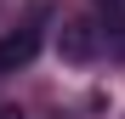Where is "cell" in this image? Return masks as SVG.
Listing matches in <instances>:
<instances>
[{"label":"cell","mask_w":125,"mask_h":119,"mask_svg":"<svg viewBox=\"0 0 125 119\" xmlns=\"http://www.w3.org/2000/svg\"><path fill=\"white\" fill-rule=\"evenodd\" d=\"M97 46H102V28L91 23V17H68L62 23V34H57V51H62V63H91L97 57Z\"/></svg>","instance_id":"cell-1"},{"label":"cell","mask_w":125,"mask_h":119,"mask_svg":"<svg viewBox=\"0 0 125 119\" xmlns=\"http://www.w3.org/2000/svg\"><path fill=\"white\" fill-rule=\"evenodd\" d=\"M40 57V28H17V34H0V74H17Z\"/></svg>","instance_id":"cell-2"},{"label":"cell","mask_w":125,"mask_h":119,"mask_svg":"<svg viewBox=\"0 0 125 119\" xmlns=\"http://www.w3.org/2000/svg\"><path fill=\"white\" fill-rule=\"evenodd\" d=\"M97 17H102L114 34H125V0H97Z\"/></svg>","instance_id":"cell-3"},{"label":"cell","mask_w":125,"mask_h":119,"mask_svg":"<svg viewBox=\"0 0 125 119\" xmlns=\"http://www.w3.org/2000/svg\"><path fill=\"white\" fill-rule=\"evenodd\" d=\"M0 119H29V113L23 108H0Z\"/></svg>","instance_id":"cell-4"}]
</instances>
